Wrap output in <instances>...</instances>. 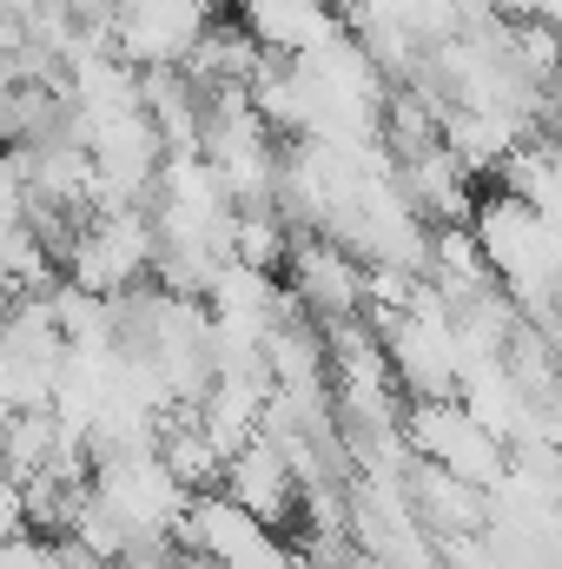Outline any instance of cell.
Segmentation results:
<instances>
[{
	"label": "cell",
	"instance_id": "1",
	"mask_svg": "<svg viewBox=\"0 0 562 569\" xmlns=\"http://www.w3.org/2000/svg\"><path fill=\"white\" fill-rule=\"evenodd\" d=\"M20 523H27V490H20V477H0V543H7Z\"/></svg>",
	"mask_w": 562,
	"mask_h": 569
}]
</instances>
